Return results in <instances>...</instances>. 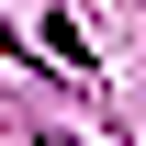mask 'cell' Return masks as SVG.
<instances>
[{"label":"cell","mask_w":146,"mask_h":146,"mask_svg":"<svg viewBox=\"0 0 146 146\" xmlns=\"http://www.w3.org/2000/svg\"><path fill=\"white\" fill-rule=\"evenodd\" d=\"M34 146H79V135H34Z\"/></svg>","instance_id":"6da1fadb"}]
</instances>
